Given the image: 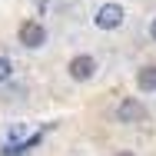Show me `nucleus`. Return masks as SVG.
<instances>
[{
    "mask_svg": "<svg viewBox=\"0 0 156 156\" xmlns=\"http://www.w3.org/2000/svg\"><path fill=\"white\" fill-rule=\"evenodd\" d=\"M13 76V63H10V57H0V83H7Z\"/></svg>",
    "mask_w": 156,
    "mask_h": 156,
    "instance_id": "6",
    "label": "nucleus"
},
{
    "mask_svg": "<svg viewBox=\"0 0 156 156\" xmlns=\"http://www.w3.org/2000/svg\"><path fill=\"white\" fill-rule=\"evenodd\" d=\"M113 116H116V123H143L146 116H150V110H146V103L143 100H136V96H123L120 103H116V110H113Z\"/></svg>",
    "mask_w": 156,
    "mask_h": 156,
    "instance_id": "2",
    "label": "nucleus"
},
{
    "mask_svg": "<svg viewBox=\"0 0 156 156\" xmlns=\"http://www.w3.org/2000/svg\"><path fill=\"white\" fill-rule=\"evenodd\" d=\"M150 40H153V43H156V17H153V20H150Z\"/></svg>",
    "mask_w": 156,
    "mask_h": 156,
    "instance_id": "8",
    "label": "nucleus"
},
{
    "mask_svg": "<svg viewBox=\"0 0 156 156\" xmlns=\"http://www.w3.org/2000/svg\"><path fill=\"white\" fill-rule=\"evenodd\" d=\"M10 140H20V136H27V126L23 123H17V126H10V133H7Z\"/></svg>",
    "mask_w": 156,
    "mask_h": 156,
    "instance_id": "7",
    "label": "nucleus"
},
{
    "mask_svg": "<svg viewBox=\"0 0 156 156\" xmlns=\"http://www.w3.org/2000/svg\"><path fill=\"white\" fill-rule=\"evenodd\" d=\"M113 156H136V153H133V150H116Z\"/></svg>",
    "mask_w": 156,
    "mask_h": 156,
    "instance_id": "9",
    "label": "nucleus"
},
{
    "mask_svg": "<svg viewBox=\"0 0 156 156\" xmlns=\"http://www.w3.org/2000/svg\"><path fill=\"white\" fill-rule=\"evenodd\" d=\"M17 40H20L27 50H40V47H47V27H43L40 20H23L20 30H17Z\"/></svg>",
    "mask_w": 156,
    "mask_h": 156,
    "instance_id": "4",
    "label": "nucleus"
},
{
    "mask_svg": "<svg viewBox=\"0 0 156 156\" xmlns=\"http://www.w3.org/2000/svg\"><path fill=\"white\" fill-rule=\"evenodd\" d=\"M96 70H100V63H96L93 53H76V57H70V63H66V73L76 83H90L96 76Z\"/></svg>",
    "mask_w": 156,
    "mask_h": 156,
    "instance_id": "3",
    "label": "nucleus"
},
{
    "mask_svg": "<svg viewBox=\"0 0 156 156\" xmlns=\"http://www.w3.org/2000/svg\"><path fill=\"white\" fill-rule=\"evenodd\" d=\"M123 23H126V7L116 3V0H106V3H100V7L93 10V27L103 30V33L120 30Z\"/></svg>",
    "mask_w": 156,
    "mask_h": 156,
    "instance_id": "1",
    "label": "nucleus"
},
{
    "mask_svg": "<svg viewBox=\"0 0 156 156\" xmlns=\"http://www.w3.org/2000/svg\"><path fill=\"white\" fill-rule=\"evenodd\" d=\"M136 90L140 93H156V63H146L136 70Z\"/></svg>",
    "mask_w": 156,
    "mask_h": 156,
    "instance_id": "5",
    "label": "nucleus"
}]
</instances>
